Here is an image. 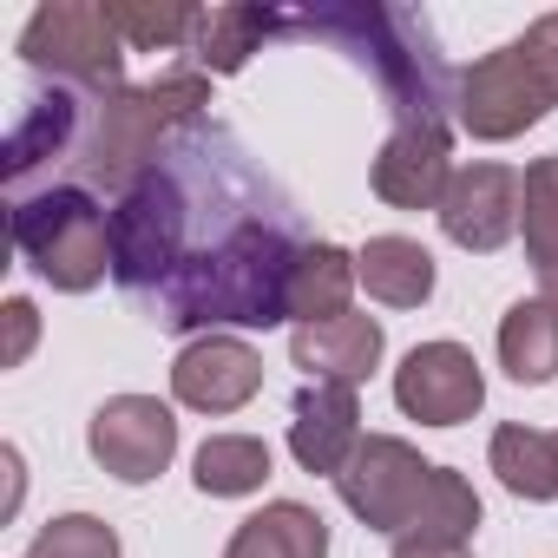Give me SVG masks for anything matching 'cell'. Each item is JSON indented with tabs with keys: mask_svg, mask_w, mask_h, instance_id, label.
I'll list each match as a JSON object with an SVG mask.
<instances>
[{
	"mask_svg": "<svg viewBox=\"0 0 558 558\" xmlns=\"http://www.w3.org/2000/svg\"><path fill=\"white\" fill-rule=\"evenodd\" d=\"M381 323L375 316H336V323H310L290 336V362L310 375V381H342V388H362L375 368H381Z\"/></svg>",
	"mask_w": 558,
	"mask_h": 558,
	"instance_id": "obj_15",
	"label": "cell"
},
{
	"mask_svg": "<svg viewBox=\"0 0 558 558\" xmlns=\"http://www.w3.org/2000/svg\"><path fill=\"white\" fill-rule=\"evenodd\" d=\"M223 558H329V525L303 499H269L230 532Z\"/></svg>",
	"mask_w": 558,
	"mask_h": 558,
	"instance_id": "obj_16",
	"label": "cell"
},
{
	"mask_svg": "<svg viewBox=\"0 0 558 558\" xmlns=\"http://www.w3.org/2000/svg\"><path fill=\"white\" fill-rule=\"evenodd\" d=\"M191 480H197V493H210V499L263 493V480H269V447H263L256 434H210V440L197 447V460H191Z\"/></svg>",
	"mask_w": 558,
	"mask_h": 558,
	"instance_id": "obj_23",
	"label": "cell"
},
{
	"mask_svg": "<svg viewBox=\"0 0 558 558\" xmlns=\"http://www.w3.org/2000/svg\"><path fill=\"white\" fill-rule=\"evenodd\" d=\"M368 184L395 210H440L453 184V125H388Z\"/></svg>",
	"mask_w": 558,
	"mask_h": 558,
	"instance_id": "obj_12",
	"label": "cell"
},
{
	"mask_svg": "<svg viewBox=\"0 0 558 558\" xmlns=\"http://www.w3.org/2000/svg\"><path fill=\"white\" fill-rule=\"evenodd\" d=\"M551 106H558V14H538L519 40L493 47L460 73L453 125L480 145H506L532 132Z\"/></svg>",
	"mask_w": 558,
	"mask_h": 558,
	"instance_id": "obj_4",
	"label": "cell"
},
{
	"mask_svg": "<svg viewBox=\"0 0 558 558\" xmlns=\"http://www.w3.org/2000/svg\"><path fill=\"white\" fill-rule=\"evenodd\" d=\"M499 368L519 388H545L558 375V303L545 296H519L499 316Z\"/></svg>",
	"mask_w": 558,
	"mask_h": 558,
	"instance_id": "obj_20",
	"label": "cell"
},
{
	"mask_svg": "<svg viewBox=\"0 0 558 558\" xmlns=\"http://www.w3.org/2000/svg\"><path fill=\"white\" fill-rule=\"evenodd\" d=\"M434 473H440V466L421 460L401 434H362V447H355L349 466L336 473V493H342V506H349L368 532L401 538V532L414 525V512H421Z\"/></svg>",
	"mask_w": 558,
	"mask_h": 558,
	"instance_id": "obj_7",
	"label": "cell"
},
{
	"mask_svg": "<svg viewBox=\"0 0 558 558\" xmlns=\"http://www.w3.org/2000/svg\"><path fill=\"white\" fill-rule=\"evenodd\" d=\"M395 408L421 427H460L486 408V375L460 342H421L395 368Z\"/></svg>",
	"mask_w": 558,
	"mask_h": 558,
	"instance_id": "obj_9",
	"label": "cell"
},
{
	"mask_svg": "<svg viewBox=\"0 0 558 558\" xmlns=\"http://www.w3.org/2000/svg\"><path fill=\"white\" fill-rule=\"evenodd\" d=\"M269 34H283V14H269V8H243V0H230V8H204L197 34H191V66L210 80L223 73H243L250 53L269 40Z\"/></svg>",
	"mask_w": 558,
	"mask_h": 558,
	"instance_id": "obj_17",
	"label": "cell"
},
{
	"mask_svg": "<svg viewBox=\"0 0 558 558\" xmlns=\"http://www.w3.org/2000/svg\"><path fill=\"white\" fill-rule=\"evenodd\" d=\"M86 99L93 93H80V86H53V93H34L21 106V119L8 132V191L14 197H27L34 178L53 184V171L73 165V151L86 138Z\"/></svg>",
	"mask_w": 558,
	"mask_h": 558,
	"instance_id": "obj_10",
	"label": "cell"
},
{
	"mask_svg": "<svg viewBox=\"0 0 558 558\" xmlns=\"http://www.w3.org/2000/svg\"><path fill=\"white\" fill-rule=\"evenodd\" d=\"M21 60L34 73H53L80 93H119L125 86V40L106 14V0H53L21 27Z\"/></svg>",
	"mask_w": 558,
	"mask_h": 558,
	"instance_id": "obj_6",
	"label": "cell"
},
{
	"mask_svg": "<svg viewBox=\"0 0 558 558\" xmlns=\"http://www.w3.org/2000/svg\"><path fill=\"white\" fill-rule=\"evenodd\" d=\"M303 250L296 204L217 119H191L112 204V283L191 342L290 323L283 303Z\"/></svg>",
	"mask_w": 558,
	"mask_h": 558,
	"instance_id": "obj_1",
	"label": "cell"
},
{
	"mask_svg": "<svg viewBox=\"0 0 558 558\" xmlns=\"http://www.w3.org/2000/svg\"><path fill=\"white\" fill-rule=\"evenodd\" d=\"M283 34L323 40L349 53L388 99L395 125H453L460 73L447 66L427 14L414 8H381V0H355V8H316V14H283Z\"/></svg>",
	"mask_w": 558,
	"mask_h": 558,
	"instance_id": "obj_2",
	"label": "cell"
},
{
	"mask_svg": "<svg viewBox=\"0 0 558 558\" xmlns=\"http://www.w3.org/2000/svg\"><path fill=\"white\" fill-rule=\"evenodd\" d=\"M14 250L60 296H86L112 276V210L80 184H34L14 197Z\"/></svg>",
	"mask_w": 558,
	"mask_h": 558,
	"instance_id": "obj_5",
	"label": "cell"
},
{
	"mask_svg": "<svg viewBox=\"0 0 558 558\" xmlns=\"http://www.w3.org/2000/svg\"><path fill=\"white\" fill-rule=\"evenodd\" d=\"M34 336H40V316H34V303H27V296H14V303H8V355H0V362L21 368V362H27V349H34Z\"/></svg>",
	"mask_w": 558,
	"mask_h": 558,
	"instance_id": "obj_27",
	"label": "cell"
},
{
	"mask_svg": "<svg viewBox=\"0 0 558 558\" xmlns=\"http://www.w3.org/2000/svg\"><path fill=\"white\" fill-rule=\"evenodd\" d=\"M355 269H362L368 296L388 303V310H421L434 296V256L414 236H368V250L355 256Z\"/></svg>",
	"mask_w": 558,
	"mask_h": 558,
	"instance_id": "obj_21",
	"label": "cell"
},
{
	"mask_svg": "<svg viewBox=\"0 0 558 558\" xmlns=\"http://www.w3.org/2000/svg\"><path fill=\"white\" fill-rule=\"evenodd\" d=\"M486 460H493V473H499V486L512 499H532V506L558 499V434L525 427V421H506L493 434V453Z\"/></svg>",
	"mask_w": 558,
	"mask_h": 558,
	"instance_id": "obj_22",
	"label": "cell"
},
{
	"mask_svg": "<svg viewBox=\"0 0 558 558\" xmlns=\"http://www.w3.org/2000/svg\"><path fill=\"white\" fill-rule=\"evenodd\" d=\"M362 447V395L342 381H303L290 408V453L303 473H342L349 453Z\"/></svg>",
	"mask_w": 558,
	"mask_h": 558,
	"instance_id": "obj_14",
	"label": "cell"
},
{
	"mask_svg": "<svg viewBox=\"0 0 558 558\" xmlns=\"http://www.w3.org/2000/svg\"><path fill=\"white\" fill-rule=\"evenodd\" d=\"M473 532H480V493H473V480H460L453 466H440L434 486H427V499H421V512H414V525L401 538H453V545H473Z\"/></svg>",
	"mask_w": 558,
	"mask_h": 558,
	"instance_id": "obj_25",
	"label": "cell"
},
{
	"mask_svg": "<svg viewBox=\"0 0 558 558\" xmlns=\"http://www.w3.org/2000/svg\"><path fill=\"white\" fill-rule=\"evenodd\" d=\"M191 119H210V80L197 66H171L145 86L93 93L86 99V138L73 151V184L93 197L106 191L119 204Z\"/></svg>",
	"mask_w": 558,
	"mask_h": 558,
	"instance_id": "obj_3",
	"label": "cell"
},
{
	"mask_svg": "<svg viewBox=\"0 0 558 558\" xmlns=\"http://www.w3.org/2000/svg\"><path fill=\"white\" fill-rule=\"evenodd\" d=\"M355 283H362V269H355V256H349L342 243H310V250L296 256L283 316H290L296 329L336 323V316H349V290H355Z\"/></svg>",
	"mask_w": 558,
	"mask_h": 558,
	"instance_id": "obj_18",
	"label": "cell"
},
{
	"mask_svg": "<svg viewBox=\"0 0 558 558\" xmlns=\"http://www.w3.org/2000/svg\"><path fill=\"white\" fill-rule=\"evenodd\" d=\"M434 217H440L447 243H460V250H473V256L506 250L512 230H519V171H512V165H493V158L460 165Z\"/></svg>",
	"mask_w": 558,
	"mask_h": 558,
	"instance_id": "obj_11",
	"label": "cell"
},
{
	"mask_svg": "<svg viewBox=\"0 0 558 558\" xmlns=\"http://www.w3.org/2000/svg\"><path fill=\"white\" fill-rule=\"evenodd\" d=\"M395 558H473V545H453V538H395Z\"/></svg>",
	"mask_w": 558,
	"mask_h": 558,
	"instance_id": "obj_28",
	"label": "cell"
},
{
	"mask_svg": "<svg viewBox=\"0 0 558 558\" xmlns=\"http://www.w3.org/2000/svg\"><path fill=\"white\" fill-rule=\"evenodd\" d=\"M106 14L119 27V40L132 53H171V47H191L204 8H184V0H106Z\"/></svg>",
	"mask_w": 558,
	"mask_h": 558,
	"instance_id": "obj_24",
	"label": "cell"
},
{
	"mask_svg": "<svg viewBox=\"0 0 558 558\" xmlns=\"http://www.w3.org/2000/svg\"><path fill=\"white\" fill-rule=\"evenodd\" d=\"M519 230H525V263L538 276V296L558 303V151L519 171Z\"/></svg>",
	"mask_w": 558,
	"mask_h": 558,
	"instance_id": "obj_19",
	"label": "cell"
},
{
	"mask_svg": "<svg viewBox=\"0 0 558 558\" xmlns=\"http://www.w3.org/2000/svg\"><path fill=\"white\" fill-rule=\"evenodd\" d=\"M86 447H93V460H99L119 486H145V480H158V473L171 466V453H178V421H171V408H165L158 395H112V401L93 414Z\"/></svg>",
	"mask_w": 558,
	"mask_h": 558,
	"instance_id": "obj_8",
	"label": "cell"
},
{
	"mask_svg": "<svg viewBox=\"0 0 558 558\" xmlns=\"http://www.w3.org/2000/svg\"><path fill=\"white\" fill-rule=\"evenodd\" d=\"M27 558H119V532L93 512H66V519L34 532Z\"/></svg>",
	"mask_w": 558,
	"mask_h": 558,
	"instance_id": "obj_26",
	"label": "cell"
},
{
	"mask_svg": "<svg viewBox=\"0 0 558 558\" xmlns=\"http://www.w3.org/2000/svg\"><path fill=\"white\" fill-rule=\"evenodd\" d=\"M263 388V355L243 336H197L171 362V395L191 414H236Z\"/></svg>",
	"mask_w": 558,
	"mask_h": 558,
	"instance_id": "obj_13",
	"label": "cell"
}]
</instances>
